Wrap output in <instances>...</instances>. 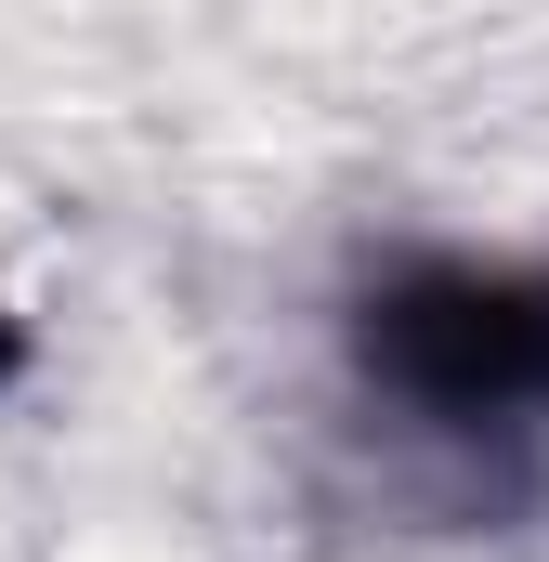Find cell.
Instances as JSON below:
<instances>
[{
	"label": "cell",
	"mask_w": 549,
	"mask_h": 562,
	"mask_svg": "<svg viewBox=\"0 0 549 562\" xmlns=\"http://www.w3.org/2000/svg\"><path fill=\"white\" fill-rule=\"evenodd\" d=\"M380 406L458 445L549 431V276L524 262H406L354 327Z\"/></svg>",
	"instance_id": "1"
}]
</instances>
